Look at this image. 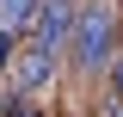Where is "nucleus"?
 Here are the masks:
<instances>
[{"mask_svg": "<svg viewBox=\"0 0 123 117\" xmlns=\"http://www.w3.org/2000/svg\"><path fill=\"white\" fill-rule=\"evenodd\" d=\"M111 31H117V13H111V0H86L74 13V37H68V49H74V68L80 74H98L111 62Z\"/></svg>", "mask_w": 123, "mask_h": 117, "instance_id": "obj_1", "label": "nucleus"}, {"mask_svg": "<svg viewBox=\"0 0 123 117\" xmlns=\"http://www.w3.org/2000/svg\"><path fill=\"white\" fill-rule=\"evenodd\" d=\"M74 37V0H43V13H37V49L55 62V49Z\"/></svg>", "mask_w": 123, "mask_h": 117, "instance_id": "obj_2", "label": "nucleus"}, {"mask_svg": "<svg viewBox=\"0 0 123 117\" xmlns=\"http://www.w3.org/2000/svg\"><path fill=\"white\" fill-rule=\"evenodd\" d=\"M49 74H55V62H49L37 43H25V56H18V86H12V92H37Z\"/></svg>", "mask_w": 123, "mask_h": 117, "instance_id": "obj_3", "label": "nucleus"}, {"mask_svg": "<svg viewBox=\"0 0 123 117\" xmlns=\"http://www.w3.org/2000/svg\"><path fill=\"white\" fill-rule=\"evenodd\" d=\"M43 13V0H0V31H18L25 19Z\"/></svg>", "mask_w": 123, "mask_h": 117, "instance_id": "obj_4", "label": "nucleus"}, {"mask_svg": "<svg viewBox=\"0 0 123 117\" xmlns=\"http://www.w3.org/2000/svg\"><path fill=\"white\" fill-rule=\"evenodd\" d=\"M0 111H6V117H37V111L25 105V92H0Z\"/></svg>", "mask_w": 123, "mask_h": 117, "instance_id": "obj_5", "label": "nucleus"}, {"mask_svg": "<svg viewBox=\"0 0 123 117\" xmlns=\"http://www.w3.org/2000/svg\"><path fill=\"white\" fill-rule=\"evenodd\" d=\"M111 105L123 111V62H111Z\"/></svg>", "mask_w": 123, "mask_h": 117, "instance_id": "obj_6", "label": "nucleus"}, {"mask_svg": "<svg viewBox=\"0 0 123 117\" xmlns=\"http://www.w3.org/2000/svg\"><path fill=\"white\" fill-rule=\"evenodd\" d=\"M12 62V31H0V68Z\"/></svg>", "mask_w": 123, "mask_h": 117, "instance_id": "obj_7", "label": "nucleus"}, {"mask_svg": "<svg viewBox=\"0 0 123 117\" xmlns=\"http://www.w3.org/2000/svg\"><path fill=\"white\" fill-rule=\"evenodd\" d=\"M105 117H123V111H117V105H105Z\"/></svg>", "mask_w": 123, "mask_h": 117, "instance_id": "obj_8", "label": "nucleus"}]
</instances>
